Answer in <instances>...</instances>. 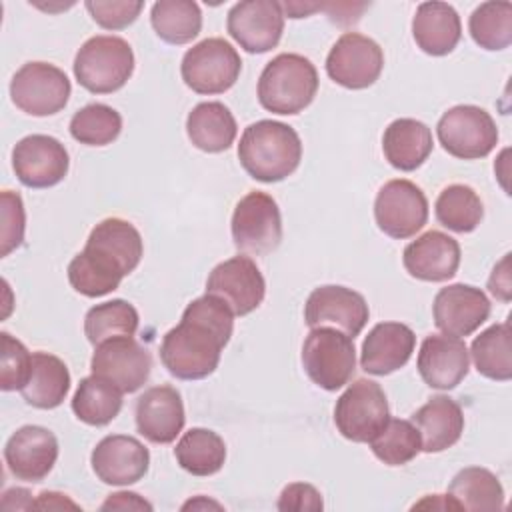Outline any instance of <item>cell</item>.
Listing matches in <instances>:
<instances>
[{
	"mask_svg": "<svg viewBox=\"0 0 512 512\" xmlns=\"http://www.w3.org/2000/svg\"><path fill=\"white\" fill-rule=\"evenodd\" d=\"M430 128L414 118H398L388 124L382 136V150L390 166L402 172L420 168L432 152Z\"/></svg>",
	"mask_w": 512,
	"mask_h": 512,
	"instance_id": "obj_27",
	"label": "cell"
},
{
	"mask_svg": "<svg viewBox=\"0 0 512 512\" xmlns=\"http://www.w3.org/2000/svg\"><path fill=\"white\" fill-rule=\"evenodd\" d=\"M174 456L186 472L194 476H212L224 466L226 444L214 430L190 428L178 440Z\"/></svg>",
	"mask_w": 512,
	"mask_h": 512,
	"instance_id": "obj_33",
	"label": "cell"
},
{
	"mask_svg": "<svg viewBox=\"0 0 512 512\" xmlns=\"http://www.w3.org/2000/svg\"><path fill=\"white\" fill-rule=\"evenodd\" d=\"M70 390V372L64 360L48 352H32L30 378L24 384L22 398L40 410H52L64 402Z\"/></svg>",
	"mask_w": 512,
	"mask_h": 512,
	"instance_id": "obj_30",
	"label": "cell"
},
{
	"mask_svg": "<svg viewBox=\"0 0 512 512\" xmlns=\"http://www.w3.org/2000/svg\"><path fill=\"white\" fill-rule=\"evenodd\" d=\"M70 158L60 140L48 134H30L16 142L12 150V168L18 180L28 188H50L68 174Z\"/></svg>",
	"mask_w": 512,
	"mask_h": 512,
	"instance_id": "obj_16",
	"label": "cell"
},
{
	"mask_svg": "<svg viewBox=\"0 0 512 512\" xmlns=\"http://www.w3.org/2000/svg\"><path fill=\"white\" fill-rule=\"evenodd\" d=\"M86 246L108 254L122 266L126 276L140 264L144 252L140 232L122 218H106L96 224L86 240Z\"/></svg>",
	"mask_w": 512,
	"mask_h": 512,
	"instance_id": "obj_31",
	"label": "cell"
},
{
	"mask_svg": "<svg viewBox=\"0 0 512 512\" xmlns=\"http://www.w3.org/2000/svg\"><path fill=\"white\" fill-rule=\"evenodd\" d=\"M370 316L362 294L346 286L326 284L314 288L304 306V320L310 328H336L350 338L358 336Z\"/></svg>",
	"mask_w": 512,
	"mask_h": 512,
	"instance_id": "obj_14",
	"label": "cell"
},
{
	"mask_svg": "<svg viewBox=\"0 0 512 512\" xmlns=\"http://www.w3.org/2000/svg\"><path fill=\"white\" fill-rule=\"evenodd\" d=\"M74 76L82 88L94 94L120 90L134 72V52L120 36H92L74 58Z\"/></svg>",
	"mask_w": 512,
	"mask_h": 512,
	"instance_id": "obj_4",
	"label": "cell"
},
{
	"mask_svg": "<svg viewBox=\"0 0 512 512\" xmlns=\"http://www.w3.org/2000/svg\"><path fill=\"white\" fill-rule=\"evenodd\" d=\"M124 276L126 272L116 260L92 246H84V250L68 264L70 286L88 298H98L116 290Z\"/></svg>",
	"mask_w": 512,
	"mask_h": 512,
	"instance_id": "obj_29",
	"label": "cell"
},
{
	"mask_svg": "<svg viewBox=\"0 0 512 512\" xmlns=\"http://www.w3.org/2000/svg\"><path fill=\"white\" fill-rule=\"evenodd\" d=\"M152 356L148 348L136 342L132 336L110 338L96 346L90 370L94 376H100L112 382L122 392H136L150 376Z\"/></svg>",
	"mask_w": 512,
	"mask_h": 512,
	"instance_id": "obj_15",
	"label": "cell"
},
{
	"mask_svg": "<svg viewBox=\"0 0 512 512\" xmlns=\"http://www.w3.org/2000/svg\"><path fill=\"white\" fill-rule=\"evenodd\" d=\"M68 76L48 62H26L10 82V96L16 108L30 116H52L70 98Z\"/></svg>",
	"mask_w": 512,
	"mask_h": 512,
	"instance_id": "obj_10",
	"label": "cell"
},
{
	"mask_svg": "<svg viewBox=\"0 0 512 512\" xmlns=\"http://www.w3.org/2000/svg\"><path fill=\"white\" fill-rule=\"evenodd\" d=\"M422 440V450L442 452L454 446L464 432V414L456 400L450 396H434L420 406L410 420Z\"/></svg>",
	"mask_w": 512,
	"mask_h": 512,
	"instance_id": "obj_25",
	"label": "cell"
},
{
	"mask_svg": "<svg viewBox=\"0 0 512 512\" xmlns=\"http://www.w3.org/2000/svg\"><path fill=\"white\" fill-rule=\"evenodd\" d=\"M412 36L422 52L446 56L460 42V16L446 2H422L412 18Z\"/></svg>",
	"mask_w": 512,
	"mask_h": 512,
	"instance_id": "obj_26",
	"label": "cell"
},
{
	"mask_svg": "<svg viewBox=\"0 0 512 512\" xmlns=\"http://www.w3.org/2000/svg\"><path fill=\"white\" fill-rule=\"evenodd\" d=\"M302 366L316 386L328 392L342 388L356 370L354 338L328 326L312 328L302 346Z\"/></svg>",
	"mask_w": 512,
	"mask_h": 512,
	"instance_id": "obj_5",
	"label": "cell"
},
{
	"mask_svg": "<svg viewBox=\"0 0 512 512\" xmlns=\"http://www.w3.org/2000/svg\"><path fill=\"white\" fill-rule=\"evenodd\" d=\"M414 346L416 336L410 326L402 322H380L362 342L360 366L374 376L392 374L410 360Z\"/></svg>",
	"mask_w": 512,
	"mask_h": 512,
	"instance_id": "obj_24",
	"label": "cell"
},
{
	"mask_svg": "<svg viewBox=\"0 0 512 512\" xmlns=\"http://www.w3.org/2000/svg\"><path fill=\"white\" fill-rule=\"evenodd\" d=\"M230 230L240 252L252 256L274 252L282 240V216L276 200L260 190L248 192L234 208Z\"/></svg>",
	"mask_w": 512,
	"mask_h": 512,
	"instance_id": "obj_8",
	"label": "cell"
},
{
	"mask_svg": "<svg viewBox=\"0 0 512 512\" xmlns=\"http://www.w3.org/2000/svg\"><path fill=\"white\" fill-rule=\"evenodd\" d=\"M322 508H324V502H322L320 492L312 484H306V482L288 484L278 498V510L318 512Z\"/></svg>",
	"mask_w": 512,
	"mask_h": 512,
	"instance_id": "obj_45",
	"label": "cell"
},
{
	"mask_svg": "<svg viewBox=\"0 0 512 512\" xmlns=\"http://www.w3.org/2000/svg\"><path fill=\"white\" fill-rule=\"evenodd\" d=\"M374 456L388 466L408 464L422 450V440L410 420L388 418L384 428L368 442Z\"/></svg>",
	"mask_w": 512,
	"mask_h": 512,
	"instance_id": "obj_40",
	"label": "cell"
},
{
	"mask_svg": "<svg viewBox=\"0 0 512 512\" xmlns=\"http://www.w3.org/2000/svg\"><path fill=\"white\" fill-rule=\"evenodd\" d=\"M122 390L100 376H86L80 380L74 396L72 410L78 420L88 426L110 424L122 408Z\"/></svg>",
	"mask_w": 512,
	"mask_h": 512,
	"instance_id": "obj_32",
	"label": "cell"
},
{
	"mask_svg": "<svg viewBox=\"0 0 512 512\" xmlns=\"http://www.w3.org/2000/svg\"><path fill=\"white\" fill-rule=\"evenodd\" d=\"M90 462L94 474L104 484L128 486L146 476L150 452L134 436L112 434L96 444Z\"/></svg>",
	"mask_w": 512,
	"mask_h": 512,
	"instance_id": "obj_19",
	"label": "cell"
},
{
	"mask_svg": "<svg viewBox=\"0 0 512 512\" xmlns=\"http://www.w3.org/2000/svg\"><path fill=\"white\" fill-rule=\"evenodd\" d=\"M138 312L126 300H110L104 304H96L86 312L84 332L90 344L98 346L110 338L118 336H134L138 330Z\"/></svg>",
	"mask_w": 512,
	"mask_h": 512,
	"instance_id": "obj_38",
	"label": "cell"
},
{
	"mask_svg": "<svg viewBox=\"0 0 512 512\" xmlns=\"http://www.w3.org/2000/svg\"><path fill=\"white\" fill-rule=\"evenodd\" d=\"M242 70L236 48L224 38H206L186 50L180 74L188 88L198 94H222L230 90Z\"/></svg>",
	"mask_w": 512,
	"mask_h": 512,
	"instance_id": "obj_6",
	"label": "cell"
},
{
	"mask_svg": "<svg viewBox=\"0 0 512 512\" xmlns=\"http://www.w3.org/2000/svg\"><path fill=\"white\" fill-rule=\"evenodd\" d=\"M384 68L382 48L368 36L358 32H344L328 52V76L350 90L372 86Z\"/></svg>",
	"mask_w": 512,
	"mask_h": 512,
	"instance_id": "obj_12",
	"label": "cell"
},
{
	"mask_svg": "<svg viewBox=\"0 0 512 512\" xmlns=\"http://www.w3.org/2000/svg\"><path fill=\"white\" fill-rule=\"evenodd\" d=\"M58 458V440L44 426L18 428L4 446L8 470L26 482H40L54 468Z\"/></svg>",
	"mask_w": 512,
	"mask_h": 512,
	"instance_id": "obj_20",
	"label": "cell"
},
{
	"mask_svg": "<svg viewBox=\"0 0 512 512\" xmlns=\"http://www.w3.org/2000/svg\"><path fill=\"white\" fill-rule=\"evenodd\" d=\"M374 218L386 236L404 240L424 228L428 220V200L414 182L396 178L378 190Z\"/></svg>",
	"mask_w": 512,
	"mask_h": 512,
	"instance_id": "obj_11",
	"label": "cell"
},
{
	"mask_svg": "<svg viewBox=\"0 0 512 512\" xmlns=\"http://www.w3.org/2000/svg\"><path fill=\"white\" fill-rule=\"evenodd\" d=\"M442 148L462 160L488 156L498 144V128L492 116L472 104H458L446 110L436 126Z\"/></svg>",
	"mask_w": 512,
	"mask_h": 512,
	"instance_id": "obj_7",
	"label": "cell"
},
{
	"mask_svg": "<svg viewBox=\"0 0 512 512\" xmlns=\"http://www.w3.org/2000/svg\"><path fill=\"white\" fill-rule=\"evenodd\" d=\"M234 330V314L228 304L212 294L192 300L178 326L164 334L160 360L180 380H202L220 362L222 348Z\"/></svg>",
	"mask_w": 512,
	"mask_h": 512,
	"instance_id": "obj_1",
	"label": "cell"
},
{
	"mask_svg": "<svg viewBox=\"0 0 512 512\" xmlns=\"http://www.w3.org/2000/svg\"><path fill=\"white\" fill-rule=\"evenodd\" d=\"M388 418L390 410L382 386L366 378L352 382L334 406V424L352 442H370Z\"/></svg>",
	"mask_w": 512,
	"mask_h": 512,
	"instance_id": "obj_9",
	"label": "cell"
},
{
	"mask_svg": "<svg viewBox=\"0 0 512 512\" xmlns=\"http://www.w3.org/2000/svg\"><path fill=\"white\" fill-rule=\"evenodd\" d=\"M2 352H0V388L4 392L22 390L30 378L32 370V354L26 346L10 336L8 332L0 334Z\"/></svg>",
	"mask_w": 512,
	"mask_h": 512,
	"instance_id": "obj_42",
	"label": "cell"
},
{
	"mask_svg": "<svg viewBox=\"0 0 512 512\" xmlns=\"http://www.w3.org/2000/svg\"><path fill=\"white\" fill-rule=\"evenodd\" d=\"M0 214H2V226H0V256H8L12 250H16L24 240V226H26V212L22 198L16 192L4 190L0 196Z\"/></svg>",
	"mask_w": 512,
	"mask_h": 512,
	"instance_id": "obj_43",
	"label": "cell"
},
{
	"mask_svg": "<svg viewBox=\"0 0 512 512\" xmlns=\"http://www.w3.org/2000/svg\"><path fill=\"white\" fill-rule=\"evenodd\" d=\"M434 212L436 220L444 228L466 234L476 230V226L482 222L484 206L474 188L466 184H450L438 194Z\"/></svg>",
	"mask_w": 512,
	"mask_h": 512,
	"instance_id": "obj_37",
	"label": "cell"
},
{
	"mask_svg": "<svg viewBox=\"0 0 512 512\" xmlns=\"http://www.w3.org/2000/svg\"><path fill=\"white\" fill-rule=\"evenodd\" d=\"M142 2H102V0H88L86 10L90 12L92 20L106 28V30H122L130 26L142 12Z\"/></svg>",
	"mask_w": 512,
	"mask_h": 512,
	"instance_id": "obj_44",
	"label": "cell"
},
{
	"mask_svg": "<svg viewBox=\"0 0 512 512\" xmlns=\"http://www.w3.org/2000/svg\"><path fill=\"white\" fill-rule=\"evenodd\" d=\"M402 262L412 278L446 282L460 266V244L440 230H428L404 248Z\"/></svg>",
	"mask_w": 512,
	"mask_h": 512,
	"instance_id": "obj_23",
	"label": "cell"
},
{
	"mask_svg": "<svg viewBox=\"0 0 512 512\" xmlns=\"http://www.w3.org/2000/svg\"><path fill=\"white\" fill-rule=\"evenodd\" d=\"M32 508H38V510H62V508H72V510H78L80 506L76 502H72L70 498H66L64 494L60 492H50V490H44L38 494V498L34 500Z\"/></svg>",
	"mask_w": 512,
	"mask_h": 512,
	"instance_id": "obj_48",
	"label": "cell"
},
{
	"mask_svg": "<svg viewBox=\"0 0 512 512\" xmlns=\"http://www.w3.org/2000/svg\"><path fill=\"white\" fill-rule=\"evenodd\" d=\"M154 32L168 44H188L202 30L200 6L192 0H160L150 12Z\"/></svg>",
	"mask_w": 512,
	"mask_h": 512,
	"instance_id": "obj_36",
	"label": "cell"
},
{
	"mask_svg": "<svg viewBox=\"0 0 512 512\" xmlns=\"http://www.w3.org/2000/svg\"><path fill=\"white\" fill-rule=\"evenodd\" d=\"M100 510H152V504L136 492H116L106 498Z\"/></svg>",
	"mask_w": 512,
	"mask_h": 512,
	"instance_id": "obj_47",
	"label": "cell"
},
{
	"mask_svg": "<svg viewBox=\"0 0 512 512\" xmlns=\"http://www.w3.org/2000/svg\"><path fill=\"white\" fill-rule=\"evenodd\" d=\"M434 324L448 336H470L490 316L488 296L470 284H450L440 288L432 302Z\"/></svg>",
	"mask_w": 512,
	"mask_h": 512,
	"instance_id": "obj_18",
	"label": "cell"
},
{
	"mask_svg": "<svg viewBox=\"0 0 512 512\" xmlns=\"http://www.w3.org/2000/svg\"><path fill=\"white\" fill-rule=\"evenodd\" d=\"M238 158L254 180L280 182L298 168L302 142L292 126L278 120H258L242 132Z\"/></svg>",
	"mask_w": 512,
	"mask_h": 512,
	"instance_id": "obj_2",
	"label": "cell"
},
{
	"mask_svg": "<svg viewBox=\"0 0 512 512\" xmlns=\"http://www.w3.org/2000/svg\"><path fill=\"white\" fill-rule=\"evenodd\" d=\"M510 254H506L492 270V276L488 280V290L502 302H508L512 296V282H510V270H508Z\"/></svg>",
	"mask_w": 512,
	"mask_h": 512,
	"instance_id": "obj_46",
	"label": "cell"
},
{
	"mask_svg": "<svg viewBox=\"0 0 512 512\" xmlns=\"http://www.w3.org/2000/svg\"><path fill=\"white\" fill-rule=\"evenodd\" d=\"M190 142L208 154H218L234 144L238 126L222 102H200L186 118Z\"/></svg>",
	"mask_w": 512,
	"mask_h": 512,
	"instance_id": "obj_28",
	"label": "cell"
},
{
	"mask_svg": "<svg viewBox=\"0 0 512 512\" xmlns=\"http://www.w3.org/2000/svg\"><path fill=\"white\" fill-rule=\"evenodd\" d=\"M472 40L484 50H504L512 42V4L482 2L468 20Z\"/></svg>",
	"mask_w": 512,
	"mask_h": 512,
	"instance_id": "obj_39",
	"label": "cell"
},
{
	"mask_svg": "<svg viewBox=\"0 0 512 512\" xmlns=\"http://www.w3.org/2000/svg\"><path fill=\"white\" fill-rule=\"evenodd\" d=\"M206 506H212V508H220V504H216V502H206L204 498H198V500H190V502H186L184 506H182V510H188V508H206Z\"/></svg>",
	"mask_w": 512,
	"mask_h": 512,
	"instance_id": "obj_49",
	"label": "cell"
},
{
	"mask_svg": "<svg viewBox=\"0 0 512 512\" xmlns=\"http://www.w3.org/2000/svg\"><path fill=\"white\" fill-rule=\"evenodd\" d=\"M448 494L456 500L460 510H502L504 488L500 480L486 468H462L450 482Z\"/></svg>",
	"mask_w": 512,
	"mask_h": 512,
	"instance_id": "obj_34",
	"label": "cell"
},
{
	"mask_svg": "<svg viewBox=\"0 0 512 512\" xmlns=\"http://www.w3.org/2000/svg\"><path fill=\"white\" fill-rule=\"evenodd\" d=\"M416 366L430 388L452 390L466 378L470 354L462 338L430 334L422 340Z\"/></svg>",
	"mask_w": 512,
	"mask_h": 512,
	"instance_id": "obj_21",
	"label": "cell"
},
{
	"mask_svg": "<svg viewBox=\"0 0 512 512\" xmlns=\"http://www.w3.org/2000/svg\"><path fill=\"white\" fill-rule=\"evenodd\" d=\"M122 132V116L108 104H88L74 112L70 120V134L76 142L86 146L112 144Z\"/></svg>",
	"mask_w": 512,
	"mask_h": 512,
	"instance_id": "obj_41",
	"label": "cell"
},
{
	"mask_svg": "<svg viewBox=\"0 0 512 512\" xmlns=\"http://www.w3.org/2000/svg\"><path fill=\"white\" fill-rule=\"evenodd\" d=\"M318 92L314 64L292 52L274 56L258 78V100L274 114H298L312 104Z\"/></svg>",
	"mask_w": 512,
	"mask_h": 512,
	"instance_id": "obj_3",
	"label": "cell"
},
{
	"mask_svg": "<svg viewBox=\"0 0 512 512\" xmlns=\"http://www.w3.org/2000/svg\"><path fill=\"white\" fill-rule=\"evenodd\" d=\"M228 34L250 54L272 50L284 32V12L272 0H244L230 8Z\"/></svg>",
	"mask_w": 512,
	"mask_h": 512,
	"instance_id": "obj_17",
	"label": "cell"
},
{
	"mask_svg": "<svg viewBox=\"0 0 512 512\" xmlns=\"http://www.w3.org/2000/svg\"><path fill=\"white\" fill-rule=\"evenodd\" d=\"M206 294L228 304L234 316L254 312L266 294V282L250 256H234L220 262L206 280Z\"/></svg>",
	"mask_w": 512,
	"mask_h": 512,
	"instance_id": "obj_13",
	"label": "cell"
},
{
	"mask_svg": "<svg viewBox=\"0 0 512 512\" xmlns=\"http://www.w3.org/2000/svg\"><path fill=\"white\" fill-rule=\"evenodd\" d=\"M474 360L476 370L498 382H506L512 378V334L510 324H492L484 332H480L470 346L468 352Z\"/></svg>",
	"mask_w": 512,
	"mask_h": 512,
	"instance_id": "obj_35",
	"label": "cell"
},
{
	"mask_svg": "<svg viewBox=\"0 0 512 512\" xmlns=\"http://www.w3.org/2000/svg\"><path fill=\"white\" fill-rule=\"evenodd\" d=\"M186 422L182 396L172 386H152L136 400V428L154 444H170Z\"/></svg>",
	"mask_w": 512,
	"mask_h": 512,
	"instance_id": "obj_22",
	"label": "cell"
}]
</instances>
